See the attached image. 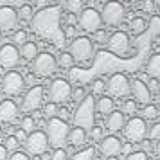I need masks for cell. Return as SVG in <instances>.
Wrapping results in <instances>:
<instances>
[{
  "mask_svg": "<svg viewBox=\"0 0 160 160\" xmlns=\"http://www.w3.org/2000/svg\"><path fill=\"white\" fill-rule=\"evenodd\" d=\"M124 160H148V155H146V151H131L126 155Z\"/></svg>",
  "mask_w": 160,
  "mask_h": 160,
  "instance_id": "cell-42",
  "label": "cell"
},
{
  "mask_svg": "<svg viewBox=\"0 0 160 160\" xmlns=\"http://www.w3.org/2000/svg\"><path fill=\"white\" fill-rule=\"evenodd\" d=\"M148 85H149V92H151V90H157V92H158V79H149V83H148Z\"/></svg>",
  "mask_w": 160,
  "mask_h": 160,
  "instance_id": "cell-48",
  "label": "cell"
},
{
  "mask_svg": "<svg viewBox=\"0 0 160 160\" xmlns=\"http://www.w3.org/2000/svg\"><path fill=\"white\" fill-rule=\"evenodd\" d=\"M157 102H158V106H160V88H158V92H157Z\"/></svg>",
  "mask_w": 160,
  "mask_h": 160,
  "instance_id": "cell-55",
  "label": "cell"
},
{
  "mask_svg": "<svg viewBox=\"0 0 160 160\" xmlns=\"http://www.w3.org/2000/svg\"><path fill=\"white\" fill-rule=\"evenodd\" d=\"M87 130H83L79 126H76V128H70L68 131V140H67V144L74 146V148H81V146L87 144Z\"/></svg>",
  "mask_w": 160,
  "mask_h": 160,
  "instance_id": "cell-21",
  "label": "cell"
},
{
  "mask_svg": "<svg viewBox=\"0 0 160 160\" xmlns=\"http://www.w3.org/2000/svg\"><path fill=\"white\" fill-rule=\"evenodd\" d=\"M15 137H16V140H18L20 144H23V142H25V138H27V133L18 128V130H16V133H15Z\"/></svg>",
  "mask_w": 160,
  "mask_h": 160,
  "instance_id": "cell-46",
  "label": "cell"
},
{
  "mask_svg": "<svg viewBox=\"0 0 160 160\" xmlns=\"http://www.w3.org/2000/svg\"><path fill=\"white\" fill-rule=\"evenodd\" d=\"M42 106H43V87H42V85H34V87H31L29 90L25 92L20 108H22L25 113H32V112L40 110Z\"/></svg>",
  "mask_w": 160,
  "mask_h": 160,
  "instance_id": "cell-13",
  "label": "cell"
},
{
  "mask_svg": "<svg viewBox=\"0 0 160 160\" xmlns=\"http://www.w3.org/2000/svg\"><path fill=\"white\" fill-rule=\"evenodd\" d=\"M45 135L49 138V144L56 149V148H65L67 140H68V124L65 121H61L58 117H52L47 121V126H45Z\"/></svg>",
  "mask_w": 160,
  "mask_h": 160,
  "instance_id": "cell-3",
  "label": "cell"
},
{
  "mask_svg": "<svg viewBox=\"0 0 160 160\" xmlns=\"http://www.w3.org/2000/svg\"><path fill=\"white\" fill-rule=\"evenodd\" d=\"M148 29L153 36H160V15H153L149 23H148Z\"/></svg>",
  "mask_w": 160,
  "mask_h": 160,
  "instance_id": "cell-32",
  "label": "cell"
},
{
  "mask_svg": "<svg viewBox=\"0 0 160 160\" xmlns=\"http://www.w3.org/2000/svg\"><path fill=\"white\" fill-rule=\"evenodd\" d=\"M137 108L138 104L133 99H126V101L122 102V110H121V113H122L124 117L130 115V117H135V113H137Z\"/></svg>",
  "mask_w": 160,
  "mask_h": 160,
  "instance_id": "cell-29",
  "label": "cell"
},
{
  "mask_svg": "<svg viewBox=\"0 0 160 160\" xmlns=\"http://www.w3.org/2000/svg\"><path fill=\"white\" fill-rule=\"evenodd\" d=\"M124 18H126V8L121 2H117V0L104 2L102 11H101L102 23H106L110 27H117V25H121L124 22Z\"/></svg>",
  "mask_w": 160,
  "mask_h": 160,
  "instance_id": "cell-5",
  "label": "cell"
},
{
  "mask_svg": "<svg viewBox=\"0 0 160 160\" xmlns=\"http://www.w3.org/2000/svg\"><path fill=\"white\" fill-rule=\"evenodd\" d=\"M130 92L133 94V101L137 104H151V92L144 81L135 79L130 83Z\"/></svg>",
  "mask_w": 160,
  "mask_h": 160,
  "instance_id": "cell-16",
  "label": "cell"
},
{
  "mask_svg": "<svg viewBox=\"0 0 160 160\" xmlns=\"http://www.w3.org/2000/svg\"><path fill=\"white\" fill-rule=\"evenodd\" d=\"M0 47H2V32H0Z\"/></svg>",
  "mask_w": 160,
  "mask_h": 160,
  "instance_id": "cell-57",
  "label": "cell"
},
{
  "mask_svg": "<svg viewBox=\"0 0 160 160\" xmlns=\"http://www.w3.org/2000/svg\"><path fill=\"white\" fill-rule=\"evenodd\" d=\"M25 42H29V38H27V31H23V29L15 31V34H13V45H20V47H22Z\"/></svg>",
  "mask_w": 160,
  "mask_h": 160,
  "instance_id": "cell-34",
  "label": "cell"
},
{
  "mask_svg": "<svg viewBox=\"0 0 160 160\" xmlns=\"http://www.w3.org/2000/svg\"><path fill=\"white\" fill-rule=\"evenodd\" d=\"M115 110V102L110 95H101L99 99H95V112L101 115H110Z\"/></svg>",
  "mask_w": 160,
  "mask_h": 160,
  "instance_id": "cell-22",
  "label": "cell"
},
{
  "mask_svg": "<svg viewBox=\"0 0 160 160\" xmlns=\"http://www.w3.org/2000/svg\"><path fill=\"white\" fill-rule=\"evenodd\" d=\"M9 2H13V8H18V9H20V8H22V6H25V4H27V2H25V0H9Z\"/></svg>",
  "mask_w": 160,
  "mask_h": 160,
  "instance_id": "cell-49",
  "label": "cell"
},
{
  "mask_svg": "<svg viewBox=\"0 0 160 160\" xmlns=\"http://www.w3.org/2000/svg\"><path fill=\"white\" fill-rule=\"evenodd\" d=\"M6 149H8L9 153H15V151H18V148H20V142L16 140V137L15 135H9L8 138H6Z\"/></svg>",
  "mask_w": 160,
  "mask_h": 160,
  "instance_id": "cell-37",
  "label": "cell"
},
{
  "mask_svg": "<svg viewBox=\"0 0 160 160\" xmlns=\"http://www.w3.org/2000/svg\"><path fill=\"white\" fill-rule=\"evenodd\" d=\"M67 20H68V23H76V22H78V16H76V15H68V16H67Z\"/></svg>",
  "mask_w": 160,
  "mask_h": 160,
  "instance_id": "cell-51",
  "label": "cell"
},
{
  "mask_svg": "<svg viewBox=\"0 0 160 160\" xmlns=\"http://www.w3.org/2000/svg\"><path fill=\"white\" fill-rule=\"evenodd\" d=\"M9 158V151L6 149V146L0 144V160H8Z\"/></svg>",
  "mask_w": 160,
  "mask_h": 160,
  "instance_id": "cell-47",
  "label": "cell"
},
{
  "mask_svg": "<svg viewBox=\"0 0 160 160\" xmlns=\"http://www.w3.org/2000/svg\"><path fill=\"white\" fill-rule=\"evenodd\" d=\"M18 13L13 6L0 8V32L2 31H13L18 25Z\"/></svg>",
  "mask_w": 160,
  "mask_h": 160,
  "instance_id": "cell-18",
  "label": "cell"
},
{
  "mask_svg": "<svg viewBox=\"0 0 160 160\" xmlns=\"http://www.w3.org/2000/svg\"><path fill=\"white\" fill-rule=\"evenodd\" d=\"M106 43H108V49L113 54L117 56H126L128 52H130V36L124 32V31H115V32H112L106 40Z\"/></svg>",
  "mask_w": 160,
  "mask_h": 160,
  "instance_id": "cell-15",
  "label": "cell"
},
{
  "mask_svg": "<svg viewBox=\"0 0 160 160\" xmlns=\"http://www.w3.org/2000/svg\"><path fill=\"white\" fill-rule=\"evenodd\" d=\"M58 104H54V102H45L43 104V117L45 119H47V121H49V119H52V117H56L58 115Z\"/></svg>",
  "mask_w": 160,
  "mask_h": 160,
  "instance_id": "cell-33",
  "label": "cell"
},
{
  "mask_svg": "<svg viewBox=\"0 0 160 160\" xmlns=\"http://www.w3.org/2000/svg\"><path fill=\"white\" fill-rule=\"evenodd\" d=\"M18 112H20V106L13 99H4L0 102V122H13L18 117Z\"/></svg>",
  "mask_w": 160,
  "mask_h": 160,
  "instance_id": "cell-19",
  "label": "cell"
},
{
  "mask_svg": "<svg viewBox=\"0 0 160 160\" xmlns=\"http://www.w3.org/2000/svg\"><path fill=\"white\" fill-rule=\"evenodd\" d=\"M18 51H20V58H23L25 61H31V63H32L34 58L40 54V52H38V45L34 43V42H25Z\"/></svg>",
  "mask_w": 160,
  "mask_h": 160,
  "instance_id": "cell-24",
  "label": "cell"
},
{
  "mask_svg": "<svg viewBox=\"0 0 160 160\" xmlns=\"http://www.w3.org/2000/svg\"><path fill=\"white\" fill-rule=\"evenodd\" d=\"M140 11H142V13L155 15V11H157V4H155V0H140Z\"/></svg>",
  "mask_w": 160,
  "mask_h": 160,
  "instance_id": "cell-35",
  "label": "cell"
},
{
  "mask_svg": "<svg viewBox=\"0 0 160 160\" xmlns=\"http://www.w3.org/2000/svg\"><path fill=\"white\" fill-rule=\"evenodd\" d=\"M117 2H121V4H122V2H128V0H117Z\"/></svg>",
  "mask_w": 160,
  "mask_h": 160,
  "instance_id": "cell-59",
  "label": "cell"
},
{
  "mask_svg": "<svg viewBox=\"0 0 160 160\" xmlns=\"http://www.w3.org/2000/svg\"><path fill=\"white\" fill-rule=\"evenodd\" d=\"M124 137L130 140L131 144H138L148 137V122L144 117H130V121H126L124 124Z\"/></svg>",
  "mask_w": 160,
  "mask_h": 160,
  "instance_id": "cell-6",
  "label": "cell"
},
{
  "mask_svg": "<svg viewBox=\"0 0 160 160\" xmlns=\"http://www.w3.org/2000/svg\"><path fill=\"white\" fill-rule=\"evenodd\" d=\"M23 148H25V151L29 155H45L49 151L51 144H49V138L45 135V131L34 130L32 133L27 135L25 142H23Z\"/></svg>",
  "mask_w": 160,
  "mask_h": 160,
  "instance_id": "cell-8",
  "label": "cell"
},
{
  "mask_svg": "<svg viewBox=\"0 0 160 160\" xmlns=\"http://www.w3.org/2000/svg\"><path fill=\"white\" fill-rule=\"evenodd\" d=\"M56 58L51 52H40L32 61V72L38 78H49L56 72Z\"/></svg>",
  "mask_w": 160,
  "mask_h": 160,
  "instance_id": "cell-11",
  "label": "cell"
},
{
  "mask_svg": "<svg viewBox=\"0 0 160 160\" xmlns=\"http://www.w3.org/2000/svg\"><path fill=\"white\" fill-rule=\"evenodd\" d=\"M4 6H9V0H0V8H4Z\"/></svg>",
  "mask_w": 160,
  "mask_h": 160,
  "instance_id": "cell-53",
  "label": "cell"
},
{
  "mask_svg": "<svg viewBox=\"0 0 160 160\" xmlns=\"http://www.w3.org/2000/svg\"><path fill=\"white\" fill-rule=\"evenodd\" d=\"M72 97V85L63 78H56L52 79V83L49 85V101L54 104H63V102L70 101Z\"/></svg>",
  "mask_w": 160,
  "mask_h": 160,
  "instance_id": "cell-7",
  "label": "cell"
},
{
  "mask_svg": "<svg viewBox=\"0 0 160 160\" xmlns=\"http://www.w3.org/2000/svg\"><path fill=\"white\" fill-rule=\"evenodd\" d=\"M16 13H18V20H23V22H31L34 18V11H32V8L29 4H25L20 9H16Z\"/></svg>",
  "mask_w": 160,
  "mask_h": 160,
  "instance_id": "cell-30",
  "label": "cell"
},
{
  "mask_svg": "<svg viewBox=\"0 0 160 160\" xmlns=\"http://www.w3.org/2000/svg\"><path fill=\"white\" fill-rule=\"evenodd\" d=\"M32 22V29L36 34L43 38H51L56 45L61 43L65 40V34L59 31V8H45L40 13L34 15Z\"/></svg>",
  "mask_w": 160,
  "mask_h": 160,
  "instance_id": "cell-1",
  "label": "cell"
},
{
  "mask_svg": "<svg viewBox=\"0 0 160 160\" xmlns=\"http://www.w3.org/2000/svg\"><path fill=\"white\" fill-rule=\"evenodd\" d=\"M25 88V79L20 72L16 70H9L4 74L2 78V92L8 95V97H16L20 95Z\"/></svg>",
  "mask_w": 160,
  "mask_h": 160,
  "instance_id": "cell-9",
  "label": "cell"
},
{
  "mask_svg": "<svg viewBox=\"0 0 160 160\" xmlns=\"http://www.w3.org/2000/svg\"><path fill=\"white\" fill-rule=\"evenodd\" d=\"M34 2H36L38 8H42V9H45L47 6H49V0H34Z\"/></svg>",
  "mask_w": 160,
  "mask_h": 160,
  "instance_id": "cell-50",
  "label": "cell"
},
{
  "mask_svg": "<svg viewBox=\"0 0 160 160\" xmlns=\"http://www.w3.org/2000/svg\"><path fill=\"white\" fill-rule=\"evenodd\" d=\"M85 97H87V90H85L83 87H76V88L72 90V97H70V99H72V101H76L78 104H79V102L83 101Z\"/></svg>",
  "mask_w": 160,
  "mask_h": 160,
  "instance_id": "cell-38",
  "label": "cell"
},
{
  "mask_svg": "<svg viewBox=\"0 0 160 160\" xmlns=\"http://www.w3.org/2000/svg\"><path fill=\"white\" fill-rule=\"evenodd\" d=\"M122 140L115 135H108V137H104L99 142V149L101 153L108 158V157H119L121 153H122Z\"/></svg>",
  "mask_w": 160,
  "mask_h": 160,
  "instance_id": "cell-17",
  "label": "cell"
},
{
  "mask_svg": "<svg viewBox=\"0 0 160 160\" xmlns=\"http://www.w3.org/2000/svg\"><path fill=\"white\" fill-rule=\"evenodd\" d=\"M142 113H144V119H157L158 117V108L155 104H146Z\"/></svg>",
  "mask_w": 160,
  "mask_h": 160,
  "instance_id": "cell-39",
  "label": "cell"
},
{
  "mask_svg": "<svg viewBox=\"0 0 160 160\" xmlns=\"http://www.w3.org/2000/svg\"><path fill=\"white\" fill-rule=\"evenodd\" d=\"M58 119H61V121H65L67 122V119H68V117H70V112H68V110L65 108V106H61V108H58Z\"/></svg>",
  "mask_w": 160,
  "mask_h": 160,
  "instance_id": "cell-45",
  "label": "cell"
},
{
  "mask_svg": "<svg viewBox=\"0 0 160 160\" xmlns=\"http://www.w3.org/2000/svg\"><path fill=\"white\" fill-rule=\"evenodd\" d=\"M106 90H108L110 97H126L130 94V79L128 76L122 72H115L110 76L108 83H106Z\"/></svg>",
  "mask_w": 160,
  "mask_h": 160,
  "instance_id": "cell-12",
  "label": "cell"
},
{
  "mask_svg": "<svg viewBox=\"0 0 160 160\" xmlns=\"http://www.w3.org/2000/svg\"><path fill=\"white\" fill-rule=\"evenodd\" d=\"M20 51L13 43H2L0 47V67L6 70H13L20 63Z\"/></svg>",
  "mask_w": 160,
  "mask_h": 160,
  "instance_id": "cell-14",
  "label": "cell"
},
{
  "mask_svg": "<svg viewBox=\"0 0 160 160\" xmlns=\"http://www.w3.org/2000/svg\"><path fill=\"white\" fill-rule=\"evenodd\" d=\"M155 4H157V6H160V0H155Z\"/></svg>",
  "mask_w": 160,
  "mask_h": 160,
  "instance_id": "cell-58",
  "label": "cell"
},
{
  "mask_svg": "<svg viewBox=\"0 0 160 160\" xmlns=\"http://www.w3.org/2000/svg\"><path fill=\"white\" fill-rule=\"evenodd\" d=\"M68 160H95V148L94 146H88V148H83L78 153H74Z\"/></svg>",
  "mask_w": 160,
  "mask_h": 160,
  "instance_id": "cell-25",
  "label": "cell"
},
{
  "mask_svg": "<svg viewBox=\"0 0 160 160\" xmlns=\"http://www.w3.org/2000/svg\"><path fill=\"white\" fill-rule=\"evenodd\" d=\"M88 137L92 138V142H101L102 138H104L102 128H101V126H95V124H94V128L88 131Z\"/></svg>",
  "mask_w": 160,
  "mask_h": 160,
  "instance_id": "cell-36",
  "label": "cell"
},
{
  "mask_svg": "<svg viewBox=\"0 0 160 160\" xmlns=\"http://www.w3.org/2000/svg\"><path fill=\"white\" fill-rule=\"evenodd\" d=\"M8 160H31V157L27 155V153H23V151H15V153L9 155Z\"/></svg>",
  "mask_w": 160,
  "mask_h": 160,
  "instance_id": "cell-44",
  "label": "cell"
},
{
  "mask_svg": "<svg viewBox=\"0 0 160 160\" xmlns=\"http://www.w3.org/2000/svg\"><path fill=\"white\" fill-rule=\"evenodd\" d=\"M65 9L68 11V15H79L83 11V0H65Z\"/></svg>",
  "mask_w": 160,
  "mask_h": 160,
  "instance_id": "cell-28",
  "label": "cell"
},
{
  "mask_svg": "<svg viewBox=\"0 0 160 160\" xmlns=\"http://www.w3.org/2000/svg\"><path fill=\"white\" fill-rule=\"evenodd\" d=\"M51 160H68V153L65 148H56L51 153Z\"/></svg>",
  "mask_w": 160,
  "mask_h": 160,
  "instance_id": "cell-40",
  "label": "cell"
},
{
  "mask_svg": "<svg viewBox=\"0 0 160 160\" xmlns=\"http://www.w3.org/2000/svg\"><path fill=\"white\" fill-rule=\"evenodd\" d=\"M20 130H23L27 135L29 133H32V131L36 130V121H34V117H31V115H25L20 121Z\"/></svg>",
  "mask_w": 160,
  "mask_h": 160,
  "instance_id": "cell-31",
  "label": "cell"
},
{
  "mask_svg": "<svg viewBox=\"0 0 160 160\" xmlns=\"http://www.w3.org/2000/svg\"><path fill=\"white\" fill-rule=\"evenodd\" d=\"M78 23H79V27L85 32H92L94 34V32H97L101 29V25H102L101 13L94 8H85L78 15Z\"/></svg>",
  "mask_w": 160,
  "mask_h": 160,
  "instance_id": "cell-10",
  "label": "cell"
},
{
  "mask_svg": "<svg viewBox=\"0 0 160 160\" xmlns=\"http://www.w3.org/2000/svg\"><path fill=\"white\" fill-rule=\"evenodd\" d=\"M146 74L151 79H158L160 78V52L153 54L151 58L148 59V63H146Z\"/></svg>",
  "mask_w": 160,
  "mask_h": 160,
  "instance_id": "cell-23",
  "label": "cell"
},
{
  "mask_svg": "<svg viewBox=\"0 0 160 160\" xmlns=\"http://www.w3.org/2000/svg\"><path fill=\"white\" fill-rule=\"evenodd\" d=\"M4 140V130H2V126H0V142Z\"/></svg>",
  "mask_w": 160,
  "mask_h": 160,
  "instance_id": "cell-54",
  "label": "cell"
},
{
  "mask_svg": "<svg viewBox=\"0 0 160 160\" xmlns=\"http://www.w3.org/2000/svg\"><path fill=\"white\" fill-rule=\"evenodd\" d=\"M56 65L61 67V68H70L74 65V59L70 56V52L68 51H63L58 54V58H56Z\"/></svg>",
  "mask_w": 160,
  "mask_h": 160,
  "instance_id": "cell-27",
  "label": "cell"
},
{
  "mask_svg": "<svg viewBox=\"0 0 160 160\" xmlns=\"http://www.w3.org/2000/svg\"><path fill=\"white\" fill-rule=\"evenodd\" d=\"M124 124H126V119H124V115L121 113V110H113L110 115H106V122H104V126H106V130L112 131V133L121 131L124 128Z\"/></svg>",
  "mask_w": 160,
  "mask_h": 160,
  "instance_id": "cell-20",
  "label": "cell"
},
{
  "mask_svg": "<svg viewBox=\"0 0 160 160\" xmlns=\"http://www.w3.org/2000/svg\"><path fill=\"white\" fill-rule=\"evenodd\" d=\"M155 153H157V158L160 160V140L157 142V148H155Z\"/></svg>",
  "mask_w": 160,
  "mask_h": 160,
  "instance_id": "cell-52",
  "label": "cell"
},
{
  "mask_svg": "<svg viewBox=\"0 0 160 160\" xmlns=\"http://www.w3.org/2000/svg\"><path fill=\"white\" fill-rule=\"evenodd\" d=\"M68 52L72 56L74 63H87L94 58V42L87 36H78L70 42Z\"/></svg>",
  "mask_w": 160,
  "mask_h": 160,
  "instance_id": "cell-4",
  "label": "cell"
},
{
  "mask_svg": "<svg viewBox=\"0 0 160 160\" xmlns=\"http://www.w3.org/2000/svg\"><path fill=\"white\" fill-rule=\"evenodd\" d=\"M94 122H95V99L94 95H87L74 112V124L90 131L94 128Z\"/></svg>",
  "mask_w": 160,
  "mask_h": 160,
  "instance_id": "cell-2",
  "label": "cell"
},
{
  "mask_svg": "<svg viewBox=\"0 0 160 160\" xmlns=\"http://www.w3.org/2000/svg\"><path fill=\"white\" fill-rule=\"evenodd\" d=\"M94 38L97 43H106V40H108V34H106V31L104 29H99L97 32H94Z\"/></svg>",
  "mask_w": 160,
  "mask_h": 160,
  "instance_id": "cell-43",
  "label": "cell"
},
{
  "mask_svg": "<svg viewBox=\"0 0 160 160\" xmlns=\"http://www.w3.org/2000/svg\"><path fill=\"white\" fill-rule=\"evenodd\" d=\"M106 90V83L102 79H95L94 83H92V92L97 95H102V92Z\"/></svg>",
  "mask_w": 160,
  "mask_h": 160,
  "instance_id": "cell-41",
  "label": "cell"
},
{
  "mask_svg": "<svg viewBox=\"0 0 160 160\" xmlns=\"http://www.w3.org/2000/svg\"><path fill=\"white\" fill-rule=\"evenodd\" d=\"M58 2H65V0H58Z\"/></svg>",
  "mask_w": 160,
  "mask_h": 160,
  "instance_id": "cell-60",
  "label": "cell"
},
{
  "mask_svg": "<svg viewBox=\"0 0 160 160\" xmlns=\"http://www.w3.org/2000/svg\"><path fill=\"white\" fill-rule=\"evenodd\" d=\"M106 160H119V158H117V157H108Z\"/></svg>",
  "mask_w": 160,
  "mask_h": 160,
  "instance_id": "cell-56",
  "label": "cell"
},
{
  "mask_svg": "<svg viewBox=\"0 0 160 160\" xmlns=\"http://www.w3.org/2000/svg\"><path fill=\"white\" fill-rule=\"evenodd\" d=\"M130 31H131V34L138 36V34H142L144 31H148V22H146L144 18L137 16V18H133L130 22Z\"/></svg>",
  "mask_w": 160,
  "mask_h": 160,
  "instance_id": "cell-26",
  "label": "cell"
}]
</instances>
